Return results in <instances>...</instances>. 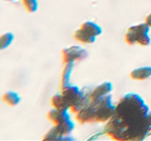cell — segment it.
Listing matches in <instances>:
<instances>
[{"instance_id": "6da1fadb", "label": "cell", "mask_w": 151, "mask_h": 141, "mask_svg": "<svg viewBox=\"0 0 151 141\" xmlns=\"http://www.w3.org/2000/svg\"><path fill=\"white\" fill-rule=\"evenodd\" d=\"M103 132L116 141H141L151 135V111L136 93L125 94L116 105Z\"/></svg>"}, {"instance_id": "7a4b0ae2", "label": "cell", "mask_w": 151, "mask_h": 141, "mask_svg": "<svg viewBox=\"0 0 151 141\" xmlns=\"http://www.w3.org/2000/svg\"><path fill=\"white\" fill-rule=\"evenodd\" d=\"M115 108L112 95L109 94L103 98L90 101L86 107L75 114V120L80 124L107 123L114 115Z\"/></svg>"}, {"instance_id": "3957f363", "label": "cell", "mask_w": 151, "mask_h": 141, "mask_svg": "<svg viewBox=\"0 0 151 141\" xmlns=\"http://www.w3.org/2000/svg\"><path fill=\"white\" fill-rule=\"evenodd\" d=\"M150 26L145 23L133 25L128 28L125 35V41L127 44L133 46L138 44L141 46H148L151 43V38L149 35Z\"/></svg>"}, {"instance_id": "277c9868", "label": "cell", "mask_w": 151, "mask_h": 141, "mask_svg": "<svg viewBox=\"0 0 151 141\" xmlns=\"http://www.w3.org/2000/svg\"><path fill=\"white\" fill-rule=\"evenodd\" d=\"M88 57V51L80 46H71L61 50L62 61L64 64L81 62Z\"/></svg>"}, {"instance_id": "5b68a950", "label": "cell", "mask_w": 151, "mask_h": 141, "mask_svg": "<svg viewBox=\"0 0 151 141\" xmlns=\"http://www.w3.org/2000/svg\"><path fill=\"white\" fill-rule=\"evenodd\" d=\"M113 90V85L110 82H104L97 85L88 93L90 101L99 99L109 95Z\"/></svg>"}, {"instance_id": "8992f818", "label": "cell", "mask_w": 151, "mask_h": 141, "mask_svg": "<svg viewBox=\"0 0 151 141\" xmlns=\"http://www.w3.org/2000/svg\"><path fill=\"white\" fill-rule=\"evenodd\" d=\"M47 118L53 126L61 124L71 119L68 110H59L53 108L47 113Z\"/></svg>"}, {"instance_id": "52a82bcc", "label": "cell", "mask_w": 151, "mask_h": 141, "mask_svg": "<svg viewBox=\"0 0 151 141\" xmlns=\"http://www.w3.org/2000/svg\"><path fill=\"white\" fill-rule=\"evenodd\" d=\"M83 93V91L81 90L79 87L71 84L66 88L61 89V94L69 103L70 107L81 97Z\"/></svg>"}, {"instance_id": "ba28073f", "label": "cell", "mask_w": 151, "mask_h": 141, "mask_svg": "<svg viewBox=\"0 0 151 141\" xmlns=\"http://www.w3.org/2000/svg\"><path fill=\"white\" fill-rule=\"evenodd\" d=\"M133 80L144 81L151 77V66H142L133 69L129 74Z\"/></svg>"}, {"instance_id": "9c48e42d", "label": "cell", "mask_w": 151, "mask_h": 141, "mask_svg": "<svg viewBox=\"0 0 151 141\" xmlns=\"http://www.w3.org/2000/svg\"><path fill=\"white\" fill-rule=\"evenodd\" d=\"M73 37L75 41H78L83 44H92L95 42L97 37L91 35L89 32L80 27L79 29L75 31Z\"/></svg>"}, {"instance_id": "30bf717a", "label": "cell", "mask_w": 151, "mask_h": 141, "mask_svg": "<svg viewBox=\"0 0 151 141\" xmlns=\"http://www.w3.org/2000/svg\"><path fill=\"white\" fill-rule=\"evenodd\" d=\"M50 104L53 109L59 110H69L70 104L65 97L60 93H57L52 96Z\"/></svg>"}, {"instance_id": "8fae6325", "label": "cell", "mask_w": 151, "mask_h": 141, "mask_svg": "<svg viewBox=\"0 0 151 141\" xmlns=\"http://www.w3.org/2000/svg\"><path fill=\"white\" fill-rule=\"evenodd\" d=\"M74 63H66L62 70L60 78V85L61 89L70 85V78L74 68Z\"/></svg>"}, {"instance_id": "7c38bea8", "label": "cell", "mask_w": 151, "mask_h": 141, "mask_svg": "<svg viewBox=\"0 0 151 141\" xmlns=\"http://www.w3.org/2000/svg\"><path fill=\"white\" fill-rule=\"evenodd\" d=\"M90 102L89 97H88V93H83L82 95H81L79 98L72 104V106L69 108V110L72 112V113H75L77 114L78 112L81 111L82 109H83L84 107H86Z\"/></svg>"}, {"instance_id": "4fadbf2b", "label": "cell", "mask_w": 151, "mask_h": 141, "mask_svg": "<svg viewBox=\"0 0 151 141\" xmlns=\"http://www.w3.org/2000/svg\"><path fill=\"white\" fill-rule=\"evenodd\" d=\"M2 100L10 107H16L20 103L21 97L18 93L13 90H8L3 94Z\"/></svg>"}, {"instance_id": "5bb4252c", "label": "cell", "mask_w": 151, "mask_h": 141, "mask_svg": "<svg viewBox=\"0 0 151 141\" xmlns=\"http://www.w3.org/2000/svg\"><path fill=\"white\" fill-rule=\"evenodd\" d=\"M80 27L83 28L85 30H86L87 32H89L91 35H94V36L97 37L99 35H100L103 32V29H102L101 26L99 24H97V23L94 21H84L83 23L81 24V26Z\"/></svg>"}, {"instance_id": "9a60e30c", "label": "cell", "mask_w": 151, "mask_h": 141, "mask_svg": "<svg viewBox=\"0 0 151 141\" xmlns=\"http://www.w3.org/2000/svg\"><path fill=\"white\" fill-rule=\"evenodd\" d=\"M14 40V34L13 32H7L2 34L0 37V48L4 50L10 46Z\"/></svg>"}, {"instance_id": "2e32d148", "label": "cell", "mask_w": 151, "mask_h": 141, "mask_svg": "<svg viewBox=\"0 0 151 141\" xmlns=\"http://www.w3.org/2000/svg\"><path fill=\"white\" fill-rule=\"evenodd\" d=\"M42 140H64V137L58 133L54 126H52L50 130L46 132L43 137Z\"/></svg>"}, {"instance_id": "e0dca14e", "label": "cell", "mask_w": 151, "mask_h": 141, "mask_svg": "<svg viewBox=\"0 0 151 141\" xmlns=\"http://www.w3.org/2000/svg\"><path fill=\"white\" fill-rule=\"evenodd\" d=\"M22 2L28 13H35L38 10V3L37 0H22Z\"/></svg>"}, {"instance_id": "ac0fdd59", "label": "cell", "mask_w": 151, "mask_h": 141, "mask_svg": "<svg viewBox=\"0 0 151 141\" xmlns=\"http://www.w3.org/2000/svg\"><path fill=\"white\" fill-rule=\"evenodd\" d=\"M145 23L151 27V13L149 15H147L145 18Z\"/></svg>"}]
</instances>
